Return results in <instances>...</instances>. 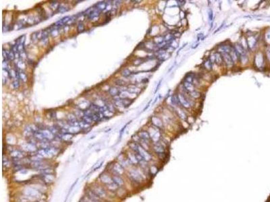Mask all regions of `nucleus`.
<instances>
[{
	"label": "nucleus",
	"instance_id": "obj_1",
	"mask_svg": "<svg viewBox=\"0 0 270 202\" xmlns=\"http://www.w3.org/2000/svg\"><path fill=\"white\" fill-rule=\"evenodd\" d=\"M129 177L134 181L137 182V183H140L143 179V176L141 175L140 172L137 170H134V169H132L129 171Z\"/></svg>",
	"mask_w": 270,
	"mask_h": 202
},
{
	"label": "nucleus",
	"instance_id": "obj_2",
	"mask_svg": "<svg viewBox=\"0 0 270 202\" xmlns=\"http://www.w3.org/2000/svg\"><path fill=\"white\" fill-rule=\"evenodd\" d=\"M136 153H138V154H140V156L143 158L144 160H145V161H149L151 160V154H149L147 151L145 150L144 149V147H141V146H138V151H137V152H136Z\"/></svg>",
	"mask_w": 270,
	"mask_h": 202
},
{
	"label": "nucleus",
	"instance_id": "obj_3",
	"mask_svg": "<svg viewBox=\"0 0 270 202\" xmlns=\"http://www.w3.org/2000/svg\"><path fill=\"white\" fill-rule=\"evenodd\" d=\"M178 97L181 105H182L184 108H190L191 107V103H189L188 98H186L184 94H178Z\"/></svg>",
	"mask_w": 270,
	"mask_h": 202
},
{
	"label": "nucleus",
	"instance_id": "obj_4",
	"mask_svg": "<svg viewBox=\"0 0 270 202\" xmlns=\"http://www.w3.org/2000/svg\"><path fill=\"white\" fill-rule=\"evenodd\" d=\"M223 59L225 62V63L226 64V65L228 67H231L234 65V60L232 58L231 55H230V53H222Z\"/></svg>",
	"mask_w": 270,
	"mask_h": 202
},
{
	"label": "nucleus",
	"instance_id": "obj_5",
	"mask_svg": "<svg viewBox=\"0 0 270 202\" xmlns=\"http://www.w3.org/2000/svg\"><path fill=\"white\" fill-rule=\"evenodd\" d=\"M153 150L158 155H163V154H164V147L161 144L158 143V142H156L155 144H154Z\"/></svg>",
	"mask_w": 270,
	"mask_h": 202
},
{
	"label": "nucleus",
	"instance_id": "obj_6",
	"mask_svg": "<svg viewBox=\"0 0 270 202\" xmlns=\"http://www.w3.org/2000/svg\"><path fill=\"white\" fill-rule=\"evenodd\" d=\"M93 191L97 195L99 196L100 198H105L107 195L105 191L101 187H95L93 189Z\"/></svg>",
	"mask_w": 270,
	"mask_h": 202
},
{
	"label": "nucleus",
	"instance_id": "obj_7",
	"mask_svg": "<svg viewBox=\"0 0 270 202\" xmlns=\"http://www.w3.org/2000/svg\"><path fill=\"white\" fill-rule=\"evenodd\" d=\"M151 121H152V123L153 124L154 126H155L159 129H161L163 127V123H162V121L157 116H153L151 118Z\"/></svg>",
	"mask_w": 270,
	"mask_h": 202
},
{
	"label": "nucleus",
	"instance_id": "obj_8",
	"mask_svg": "<svg viewBox=\"0 0 270 202\" xmlns=\"http://www.w3.org/2000/svg\"><path fill=\"white\" fill-rule=\"evenodd\" d=\"M70 16H66V17L62 18L61 20H58V22H56L55 24H54V25H55V26H57L58 28L61 27V26H64V25H65V24H68V22L70 21Z\"/></svg>",
	"mask_w": 270,
	"mask_h": 202
},
{
	"label": "nucleus",
	"instance_id": "obj_9",
	"mask_svg": "<svg viewBox=\"0 0 270 202\" xmlns=\"http://www.w3.org/2000/svg\"><path fill=\"white\" fill-rule=\"evenodd\" d=\"M138 137H139L140 140H142L144 141H149L151 139L149 133L147 132V131H142L139 132Z\"/></svg>",
	"mask_w": 270,
	"mask_h": 202
},
{
	"label": "nucleus",
	"instance_id": "obj_10",
	"mask_svg": "<svg viewBox=\"0 0 270 202\" xmlns=\"http://www.w3.org/2000/svg\"><path fill=\"white\" fill-rule=\"evenodd\" d=\"M183 87H184V90L186 92L191 93L195 90V86L192 83H188L186 82H184V84H183Z\"/></svg>",
	"mask_w": 270,
	"mask_h": 202
},
{
	"label": "nucleus",
	"instance_id": "obj_11",
	"mask_svg": "<svg viewBox=\"0 0 270 202\" xmlns=\"http://www.w3.org/2000/svg\"><path fill=\"white\" fill-rule=\"evenodd\" d=\"M113 172H114V173L117 175H122L124 173V168L122 166V165L116 164L113 166Z\"/></svg>",
	"mask_w": 270,
	"mask_h": 202
},
{
	"label": "nucleus",
	"instance_id": "obj_12",
	"mask_svg": "<svg viewBox=\"0 0 270 202\" xmlns=\"http://www.w3.org/2000/svg\"><path fill=\"white\" fill-rule=\"evenodd\" d=\"M87 196H88V198L94 202H99L101 199L93 191H89L87 192Z\"/></svg>",
	"mask_w": 270,
	"mask_h": 202
},
{
	"label": "nucleus",
	"instance_id": "obj_13",
	"mask_svg": "<svg viewBox=\"0 0 270 202\" xmlns=\"http://www.w3.org/2000/svg\"><path fill=\"white\" fill-rule=\"evenodd\" d=\"M219 53H220L221 54H222V53H230V52L232 51V48L229 45H224L219 47Z\"/></svg>",
	"mask_w": 270,
	"mask_h": 202
},
{
	"label": "nucleus",
	"instance_id": "obj_14",
	"mask_svg": "<svg viewBox=\"0 0 270 202\" xmlns=\"http://www.w3.org/2000/svg\"><path fill=\"white\" fill-rule=\"evenodd\" d=\"M107 6V3H105V1H101V2H98L95 5H94V7H95V9H97V10L100 11L101 12L102 11L105 10Z\"/></svg>",
	"mask_w": 270,
	"mask_h": 202
},
{
	"label": "nucleus",
	"instance_id": "obj_15",
	"mask_svg": "<svg viewBox=\"0 0 270 202\" xmlns=\"http://www.w3.org/2000/svg\"><path fill=\"white\" fill-rule=\"evenodd\" d=\"M100 179H101V182H102V183H105V184H106V185H107V184H110V183H112V182H113V181H112V178H111L110 176H108L107 175H106V174H103V175H101V177H100Z\"/></svg>",
	"mask_w": 270,
	"mask_h": 202
},
{
	"label": "nucleus",
	"instance_id": "obj_16",
	"mask_svg": "<svg viewBox=\"0 0 270 202\" xmlns=\"http://www.w3.org/2000/svg\"><path fill=\"white\" fill-rule=\"evenodd\" d=\"M234 49H235V50L236 51V52L238 53V55H240V57L241 55H246L245 49H244V48L243 47V45H240V44H238V43H237V44H236V45H235Z\"/></svg>",
	"mask_w": 270,
	"mask_h": 202
},
{
	"label": "nucleus",
	"instance_id": "obj_17",
	"mask_svg": "<svg viewBox=\"0 0 270 202\" xmlns=\"http://www.w3.org/2000/svg\"><path fill=\"white\" fill-rule=\"evenodd\" d=\"M25 193L26 195L31 197H37V196L39 195V193L37 191H35L33 189L31 188L27 189L25 191Z\"/></svg>",
	"mask_w": 270,
	"mask_h": 202
},
{
	"label": "nucleus",
	"instance_id": "obj_18",
	"mask_svg": "<svg viewBox=\"0 0 270 202\" xmlns=\"http://www.w3.org/2000/svg\"><path fill=\"white\" fill-rule=\"evenodd\" d=\"M41 133L44 135V137H45L46 140H51V139L54 138V134H53L50 130L44 129V130L41 131Z\"/></svg>",
	"mask_w": 270,
	"mask_h": 202
},
{
	"label": "nucleus",
	"instance_id": "obj_19",
	"mask_svg": "<svg viewBox=\"0 0 270 202\" xmlns=\"http://www.w3.org/2000/svg\"><path fill=\"white\" fill-rule=\"evenodd\" d=\"M112 181L114 183H116L118 187H121L124 185V181L120 176L115 175L112 177Z\"/></svg>",
	"mask_w": 270,
	"mask_h": 202
},
{
	"label": "nucleus",
	"instance_id": "obj_20",
	"mask_svg": "<svg viewBox=\"0 0 270 202\" xmlns=\"http://www.w3.org/2000/svg\"><path fill=\"white\" fill-rule=\"evenodd\" d=\"M214 57H215V61L216 62L218 65H222L223 63V61H224L222 54H221L220 53H219V52H217V53H215V55H214Z\"/></svg>",
	"mask_w": 270,
	"mask_h": 202
},
{
	"label": "nucleus",
	"instance_id": "obj_21",
	"mask_svg": "<svg viewBox=\"0 0 270 202\" xmlns=\"http://www.w3.org/2000/svg\"><path fill=\"white\" fill-rule=\"evenodd\" d=\"M43 180L47 183H51L54 181V177L53 175H43Z\"/></svg>",
	"mask_w": 270,
	"mask_h": 202
},
{
	"label": "nucleus",
	"instance_id": "obj_22",
	"mask_svg": "<svg viewBox=\"0 0 270 202\" xmlns=\"http://www.w3.org/2000/svg\"><path fill=\"white\" fill-rule=\"evenodd\" d=\"M109 93L113 96H119L120 94V90L118 89L116 87H111L109 90Z\"/></svg>",
	"mask_w": 270,
	"mask_h": 202
},
{
	"label": "nucleus",
	"instance_id": "obj_23",
	"mask_svg": "<svg viewBox=\"0 0 270 202\" xmlns=\"http://www.w3.org/2000/svg\"><path fill=\"white\" fill-rule=\"evenodd\" d=\"M70 10V8L68 7H67L66 6L64 5H62V4H59L58 8V12L59 13H64Z\"/></svg>",
	"mask_w": 270,
	"mask_h": 202
},
{
	"label": "nucleus",
	"instance_id": "obj_24",
	"mask_svg": "<svg viewBox=\"0 0 270 202\" xmlns=\"http://www.w3.org/2000/svg\"><path fill=\"white\" fill-rule=\"evenodd\" d=\"M107 189H108L110 191H116L117 189L118 188V186L116 183H114L113 182H112V183H110V184H107Z\"/></svg>",
	"mask_w": 270,
	"mask_h": 202
},
{
	"label": "nucleus",
	"instance_id": "obj_25",
	"mask_svg": "<svg viewBox=\"0 0 270 202\" xmlns=\"http://www.w3.org/2000/svg\"><path fill=\"white\" fill-rule=\"evenodd\" d=\"M171 103H172V104H174V105H176V106H179V105L180 104V101H179V99H178V95H177V96H176V95H173V96H171Z\"/></svg>",
	"mask_w": 270,
	"mask_h": 202
},
{
	"label": "nucleus",
	"instance_id": "obj_26",
	"mask_svg": "<svg viewBox=\"0 0 270 202\" xmlns=\"http://www.w3.org/2000/svg\"><path fill=\"white\" fill-rule=\"evenodd\" d=\"M122 106L124 107H128L132 104V100L128 99V98H124V99L122 100Z\"/></svg>",
	"mask_w": 270,
	"mask_h": 202
},
{
	"label": "nucleus",
	"instance_id": "obj_27",
	"mask_svg": "<svg viewBox=\"0 0 270 202\" xmlns=\"http://www.w3.org/2000/svg\"><path fill=\"white\" fill-rule=\"evenodd\" d=\"M82 119L83 122H85V123H86L89 124V125H90V124L91 123L92 121H93V120L92 119V118H91V116H86V115H83Z\"/></svg>",
	"mask_w": 270,
	"mask_h": 202
},
{
	"label": "nucleus",
	"instance_id": "obj_28",
	"mask_svg": "<svg viewBox=\"0 0 270 202\" xmlns=\"http://www.w3.org/2000/svg\"><path fill=\"white\" fill-rule=\"evenodd\" d=\"M12 156L14 157V158H18V159H20V158H22V154L21 153V152H20V151H14V152H13L12 153Z\"/></svg>",
	"mask_w": 270,
	"mask_h": 202
},
{
	"label": "nucleus",
	"instance_id": "obj_29",
	"mask_svg": "<svg viewBox=\"0 0 270 202\" xmlns=\"http://www.w3.org/2000/svg\"><path fill=\"white\" fill-rule=\"evenodd\" d=\"M41 172H42L43 175H53V171L50 168H45L43 170H42Z\"/></svg>",
	"mask_w": 270,
	"mask_h": 202
},
{
	"label": "nucleus",
	"instance_id": "obj_30",
	"mask_svg": "<svg viewBox=\"0 0 270 202\" xmlns=\"http://www.w3.org/2000/svg\"><path fill=\"white\" fill-rule=\"evenodd\" d=\"M184 82H188V83H193V82H194V76H193V75H187L186 77H185L184 78Z\"/></svg>",
	"mask_w": 270,
	"mask_h": 202
},
{
	"label": "nucleus",
	"instance_id": "obj_31",
	"mask_svg": "<svg viewBox=\"0 0 270 202\" xmlns=\"http://www.w3.org/2000/svg\"><path fill=\"white\" fill-rule=\"evenodd\" d=\"M24 41H25V35H22L19 38H18L16 40V43L19 45V44H24Z\"/></svg>",
	"mask_w": 270,
	"mask_h": 202
},
{
	"label": "nucleus",
	"instance_id": "obj_32",
	"mask_svg": "<svg viewBox=\"0 0 270 202\" xmlns=\"http://www.w3.org/2000/svg\"><path fill=\"white\" fill-rule=\"evenodd\" d=\"M85 30V26H84V24L82 22H79V24L77 25V31L79 32V33H81Z\"/></svg>",
	"mask_w": 270,
	"mask_h": 202
},
{
	"label": "nucleus",
	"instance_id": "obj_33",
	"mask_svg": "<svg viewBox=\"0 0 270 202\" xmlns=\"http://www.w3.org/2000/svg\"><path fill=\"white\" fill-rule=\"evenodd\" d=\"M177 113H178V116L182 120H186V115L183 111H182L181 110H177Z\"/></svg>",
	"mask_w": 270,
	"mask_h": 202
},
{
	"label": "nucleus",
	"instance_id": "obj_34",
	"mask_svg": "<svg viewBox=\"0 0 270 202\" xmlns=\"http://www.w3.org/2000/svg\"><path fill=\"white\" fill-rule=\"evenodd\" d=\"M212 65H213V63H212V62L211 61L210 59H207V61H206L204 63V66H205V68L207 69H211Z\"/></svg>",
	"mask_w": 270,
	"mask_h": 202
},
{
	"label": "nucleus",
	"instance_id": "obj_35",
	"mask_svg": "<svg viewBox=\"0 0 270 202\" xmlns=\"http://www.w3.org/2000/svg\"><path fill=\"white\" fill-rule=\"evenodd\" d=\"M19 78L22 81H23L24 82H25L27 80V76H26V75L24 73V72H19Z\"/></svg>",
	"mask_w": 270,
	"mask_h": 202
},
{
	"label": "nucleus",
	"instance_id": "obj_36",
	"mask_svg": "<svg viewBox=\"0 0 270 202\" xmlns=\"http://www.w3.org/2000/svg\"><path fill=\"white\" fill-rule=\"evenodd\" d=\"M131 74H132V72H130L128 69H124L123 71L122 72V75H123L124 77H126V78L130 76Z\"/></svg>",
	"mask_w": 270,
	"mask_h": 202
},
{
	"label": "nucleus",
	"instance_id": "obj_37",
	"mask_svg": "<svg viewBox=\"0 0 270 202\" xmlns=\"http://www.w3.org/2000/svg\"><path fill=\"white\" fill-rule=\"evenodd\" d=\"M190 96H191L194 98H199L201 96V94H200V93L198 92L195 90V91H193V92L190 93Z\"/></svg>",
	"mask_w": 270,
	"mask_h": 202
},
{
	"label": "nucleus",
	"instance_id": "obj_38",
	"mask_svg": "<svg viewBox=\"0 0 270 202\" xmlns=\"http://www.w3.org/2000/svg\"><path fill=\"white\" fill-rule=\"evenodd\" d=\"M15 57H16V54L12 50H10V51L8 52V59L12 61V60H14Z\"/></svg>",
	"mask_w": 270,
	"mask_h": 202
},
{
	"label": "nucleus",
	"instance_id": "obj_39",
	"mask_svg": "<svg viewBox=\"0 0 270 202\" xmlns=\"http://www.w3.org/2000/svg\"><path fill=\"white\" fill-rule=\"evenodd\" d=\"M115 83L117 85H118V86H124L125 84H126V82H125L124 80H120V79H118V80H116L115 81Z\"/></svg>",
	"mask_w": 270,
	"mask_h": 202
},
{
	"label": "nucleus",
	"instance_id": "obj_40",
	"mask_svg": "<svg viewBox=\"0 0 270 202\" xmlns=\"http://www.w3.org/2000/svg\"><path fill=\"white\" fill-rule=\"evenodd\" d=\"M12 86L14 89H18L20 86V84H19V81H18V80H15L13 83H12Z\"/></svg>",
	"mask_w": 270,
	"mask_h": 202
},
{
	"label": "nucleus",
	"instance_id": "obj_41",
	"mask_svg": "<svg viewBox=\"0 0 270 202\" xmlns=\"http://www.w3.org/2000/svg\"><path fill=\"white\" fill-rule=\"evenodd\" d=\"M50 5H51L52 8H55V9H57V10H58L59 6V4L57 1H51V3H50Z\"/></svg>",
	"mask_w": 270,
	"mask_h": 202
},
{
	"label": "nucleus",
	"instance_id": "obj_42",
	"mask_svg": "<svg viewBox=\"0 0 270 202\" xmlns=\"http://www.w3.org/2000/svg\"><path fill=\"white\" fill-rule=\"evenodd\" d=\"M38 32H34V33H33L32 34V35H31V38H32V40L33 41H37L38 39Z\"/></svg>",
	"mask_w": 270,
	"mask_h": 202
},
{
	"label": "nucleus",
	"instance_id": "obj_43",
	"mask_svg": "<svg viewBox=\"0 0 270 202\" xmlns=\"http://www.w3.org/2000/svg\"><path fill=\"white\" fill-rule=\"evenodd\" d=\"M209 19L211 20H212V18H213V12H212L211 10L209 11Z\"/></svg>",
	"mask_w": 270,
	"mask_h": 202
},
{
	"label": "nucleus",
	"instance_id": "obj_44",
	"mask_svg": "<svg viewBox=\"0 0 270 202\" xmlns=\"http://www.w3.org/2000/svg\"><path fill=\"white\" fill-rule=\"evenodd\" d=\"M267 57H268V59L270 60V51H267Z\"/></svg>",
	"mask_w": 270,
	"mask_h": 202
},
{
	"label": "nucleus",
	"instance_id": "obj_45",
	"mask_svg": "<svg viewBox=\"0 0 270 202\" xmlns=\"http://www.w3.org/2000/svg\"><path fill=\"white\" fill-rule=\"evenodd\" d=\"M160 85H161V82H159V85H158V86H157V88H156V90H155V92H157V90H158V88H159V86H160Z\"/></svg>",
	"mask_w": 270,
	"mask_h": 202
}]
</instances>
